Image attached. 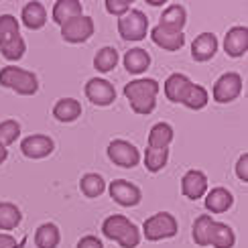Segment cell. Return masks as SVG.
Instances as JSON below:
<instances>
[{"instance_id": "5b68a950", "label": "cell", "mask_w": 248, "mask_h": 248, "mask_svg": "<svg viewBox=\"0 0 248 248\" xmlns=\"http://www.w3.org/2000/svg\"><path fill=\"white\" fill-rule=\"evenodd\" d=\"M149 18L139 8H130L118 18V33L124 41H140L147 37Z\"/></svg>"}, {"instance_id": "7a4b0ae2", "label": "cell", "mask_w": 248, "mask_h": 248, "mask_svg": "<svg viewBox=\"0 0 248 248\" xmlns=\"http://www.w3.org/2000/svg\"><path fill=\"white\" fill-rule=\"evenodd\" d=\"M102 232H104L106 238L110 240H116L122 248H137L140 242V232L139 228L134 226L126 216H108L102 224Z\"/></svg>"}, {"instance_id": "277c9868", "label": "cell", "mask_w": 248, "mask_h": 248, "mask_svg": "<svg viewBox=\"0 0 248 248\" xmlns=\"http://www.w3.org/2000/svg\"><path fill=\"white\" fill-rule=\"evenodd\" d=\"M142 234H144V238L151 240V242L173 238V236L177 234V220H175V216L169 212L153 214L151 218L144 220Z\"/></svg>"}, {"instance_id": "7402d4cb", "label": "cell", "mask_w": 248, "mask_h": 248, "mask_svg": "<svg viewBox=\"0 0 248 248\" xmlns=\"http://www.w3.org/2000/svg\"><path fill=\"white\" fill-rule=\"evenodd\" d=\"M53 116L59 122H74L78 116H81V104L74 98H61L53 106Z\"/></svg>"}, {"instance_id": "e0dca14e", "label": "cell", "mask_w": 248, "mask_h": 248, "mask_svg": "<svg viewBox=\"0 0 248 248\" xmlns=\"http://www.w3.org/2000/svg\"><path fill=\"white\" fill-rule=\"evenodd\" d=\"M20 18L27 29L37 31L47 23V10L41 2H27L23 6V13H20Z\"/></svg>"}, {"instance_id": "8d00e7d4", "label": "cell", "mask_w": 248, "mask_h": 248, "mask_svg": "<svg viewBox=\"0 0 248 248\" xmlns=\"http://www.w3.org/2000/svg\"><path fill=\"white\" fill-rule=\"evenodd\" d=\"M78 248H104V244L100 242V238H96V236H84L79 242H78Z\"/></svg>"}, {"instance_id": "4dcf8cb0", "label": "cell", "mask_w": 248, "mask_h": 248, "mask_svg": "<svg viewBox=\"0 0 248 248\" xmlns=\"http://www.w3.org/2000/svg\"><path fill=\"white\" fill-rule=\"evenodd\" d=\"M169 159V149H147L144 153V167H147L151 173L161 171L165 165H167Z\"/></svg>"}, {"instance_id": "ba28073f", "label": "cell", "mask_w": 248, "mask_h": 248, "mask_svg": "<svg viewBox=\"0 0 248 248\" xmlns=\"http://www.w3.org/2000/svg\"><path fill=\"white\" fill-rule=\"evenodd\" d=\"M92 35H94V20L86 15L76 16L61 25V37L67 43H84Z\"/></svg>"}, {"instance_id": "30bf717a", "label": "cell", "mask_w": 248, "mask_h": 248, "mask_svg": "<svg viewBox=\"0 0 248 248\" xmlns=\"http://www.w3.org/2000/svg\"><path fill=\"white\" fill-rule=\"evenodd\" d=\"M20 151L29 159H45L53 153V140L47 134H31L20 142Z\"/></svg>"}, {"instance_id": "5bb4252c", "label": "cell", "mask_w": 248, "mask_h": 248, "mask_svg": "<svg viewBox=\"0 0 248 248\" xmlns=\"http://www.w3.org/2000/svg\"><path fill=\"white\" fill-rule=\"evenodd\" d=\"M224 49L230 57H242L248 51V29L232 27L224 39Z\"/></svg>"}, {"instance_id": "4fadbf2b", "label": "cell", "mask_w": 248, "mask_h": 248, "mask_svg": "<svg viewBox=\"0 0 248 248\" xmlns=\"http://www.w3.org/2000/svg\"><path fill=\"white\" fill-rule=\"evenodd\" d=\"M151 39H153L155 45H159L161 49H167V51H179L185 43V35L181 31H173V29H167L163 25L153 27Z\"/></svg>"}, {"instance_id": "44dd1931", "label": "cell", "mask_w": 248, "mask_h": 248, "mask_svg": "<svg viewBox=\"0 0 248 248\" xmlns=\"http://www.w3.org/2000/svg\"><path fill=\"white\" fill-rule=\"evenodd\" d=\"M51 15H53V20L57 25H63L71 18L81 16L84 13H81V2H78V0H57Z\"/></svg>"}, {"instance_id": "83f0119b", "label": "cell", "mask_w": 248, "mask_h": 248, "mask_svg": "<svg viewBox=\"0 0 248 248\" xmlns=\"http://www.w3.org/2000/svg\"><path fill=\"white\" fill-rule=\"evenodd\" d=\"M214 218L210 214H202L193 222V240L198 246H210V230H212Z\"/></svg>"}, {"instance_id": "8fae6325", "label": "cell", "mask_w": 248, "mask_h": 248, "mask_svg": "<svg viewBox=\"0 0 248 248\" xmlns=\"http://www.w3.org/2000/svg\"><path fill=\"white\" fill-rule=\"evenodd\" d=\"M110 198L124 208H132L140 202V189L126 179H116L110 183Z\"/></svg>"}, {"instance_id": "8992f818", "label": "cell", "mask_w": 248, "mask_h": 248, "mask_svg": "<svg viewBox=\"0 0 248 248\" xmlns=\"http://www.w3.org/2000/svg\"><path fill=\"white\" fill-rule=\"evenodd\" d=\"M242 92V78L240 74H234V71H228L218 78V81L214 84L212 96L218 104H228V102L236 100Z\"/></svg>"}, {"instance_id": "1f68e13d", "label": "cell", "mask_w": 248, "mask_h": 248, "mask_svg": "<svg viewBox=\"0 0 248 248\" xmlns=\"http://www.w3.org/2000/svg\"><path fill=\"white\" fill-rule=\"evenodd\" d=\"M25 51H27V45H25V39L23 37H15V39H10L6 41L4 45H0V53H2L4 59L8 61H16L25 55Z\"/></svg>"}, {"instance_id": "f35d334b", "label": "cell", "mask_w": 248, "mask_h": 248, "mask_svg": "<svg viewBox=\"0 0 248 248\" xmlns=\"http://www.w3.org/2000/svg\"><path fill=\"white\" fill-rule=\"evenodd\" d=\"M6 157H8V151H6V149H2V147H0V165H2V163L6 161Z\"/></svg>"}, {"instance_id": "2e32d148", "label": "cell", "mask_w": 248, "mask_h": 248, "mask_svg": "<svg viewBox=\"0 0 248 248\" xmlns=\"http://www.w3.org/2000/svg\"><path fill=\"white\" fill-rule=\"evenodd\" d=\"M218 51V39L212 33H202L191 45V57L195 61H210Z\"/></svg>"}, {"instance_id": "9a60e30c", "label": "cell", "mask_w": 248, "mask_h": 248, "mask_svg": "<svg viewBox=\"0 0 248 248\" xmlns=\"http://www.w3.org/2000/svg\"><path fill=\"white\" fill-rule=\"evenodd\" d=\"M191 84H193V81L187 76H183V74H171L167 79H165V86H163L165 96H167V100L175 102V104H181Z\"/></svg>"}, {"instance_id": "ac0fdd59", "label": "cell", "mask_w": 248, "mask_h": 248, "mask_svg": "<svg viewBox=\"0 0 248 248\" xmlns=\"http://www.w3.org/2000/svg\"><path fill=\"white\" fill-rule=\"evenodd\" d=\"M232 203H234V198L226 187H214L205 195V208L212 214H222L228 210Z\"/></svg>"}, {"instance_id": "d6a6232c", "label": "cell", "mask_w": 248, "mask_h": 248, "mask_svg": "<svg viewBox=\"0 0 248 248\" xmlns=\"http://www.w3.org/2000/svg\"><path fill=\"white\" fill-rule=\"evenodd\" d=\"M20 134V124L16 120H4L0 122V147L6 149L8 144H13Z\"/></svg>"}, {"instance_id": "ab89813d", "label": "cell", "mask_w": 248, "mask_h": 248, "mask_svg": "<svg viewBox=\"0 0 248 248\" xmlns=\"http://www.w3.org/2000/svg\"><path fill=\"white\" fill-rule=\"evenodd\" d=\"M149 4H151V6H161L163 0H149Z\"/></svg>"}, {"instance_id": "d4e9b609", "label": "cell", "mask_w": 248, "mask_h": 248, "mask_svg": "<svg viewBox=\"0 0 248 248\" xmlns=\"http://www.w3.org/2000/svg\"><path fill=\"white\" fill-rule=\"evenodd\" d=\"M59 240H61V234L55 224H41L35 232L37 248H57Z\"/></svg>"}, {"instance_id": "d6986e66", "label": "cell", "mask_w": 248, "mask_h": 248, "mask_svg": "<svg viewBox=\"0 0 248 248\" xmlns=\"http://www.w3.org/2000/svg\"><path fill=\"white\" fill-rule=\"evenodd\" d=\"M149 65H151V55L140 47H134L126 51V55H124V67L132 76H139L142 71H147Z\"/></svg>"}, {"instance_id": "f1b7e54d", "label": "cell", "mask_w": 248, "mask_h": 248, "mask_svg": "<svg viewBox=\"0 0 248 248\" xmlns=\"http://www.w3.org/2000/svg\"><path fill=\"white\" fill-rule=\"evenodd\" d=\"M79 189L84 191L88 198H98L106 189V181L100 177L98 173H86L79 181Z\"/></svg>"}, {"instance_id": "836d02e7", "label": "cell", "mask_w": 248, "mask_h": 248, "mask_svg": "<svg viewBox=\"0 0 248 248\" xmlns=\"http://www.w3.org/2000/svg\"><path fill=\"white\" fill-rule=\"evenodd\" d=\"M15 37H18V20L13 15H2L0 16V45Z\"/></svg>"}, {"instance_id": "7c38bea8", "label": "cell", "mask_w": 248, "mask_h": 248, "mask_svg": "<svg viewBox=\"0 0 248 248\" xmlns=\"http://www.w3.org/2000/svg\"><path fill=\"white\" fill-rule=\"evenodd\" d=\"M181 191L185 198L189 200H200L208 191V177L200 169H189L181 179Z\"/></svg>"}, {"instance_id": "4316f807", "label": "cell", "mask_w": 248, "mask_h": 248, "mask_svg": "<svg viewBox=\"0 0 248 248\" xmlns=\"http://www.w3.org/2000/svg\"><path fill=\"white\" fill-rule=\"evenodd\" d=\"M208 100H210L208 90L200 84H191L181 104H185L189 110H202V108H205V104H208Z\"/></svg>"}, {"instance_id": "ffe728a7", "label": "cell", "mask_w": 248, "mask_h": 248, "mask_svg": "<svg viewBox=\"0 0 248 248\" xmlns=\"http://www.w3.org/2000/svg\"><path fill=\"white\" fill-rule=\"evenodd\" d=\"M210 244L214 248H232L236 244V234L228 224L214 220L210 230Z\"/></svg>"}, {"instance_id": "484cf974", "label": "cell", "mask_w": 248, "mask_h": 248, "mask_svg": "<svg viewBox=\"0 0 248 248\" xmlns=\"http://www.w3.org/2000/svg\"><path fill=\"white\" fill-rule=\"evenodd\" d=\"M23 220V214L10 202H0V230H13Z\"/></svg>"}, {"instance_id": "52a82bcc", "label": "cell", "mask_w": 248, "mask_h": 248, "mask_svg": "<svg viewBox=\"0 0 248 248\" xmlns=\"http://www.w3.org/2000/svg\"><path fill=\"white\" fill-rule=\"evenodd\" d=\"M108 157H110L112 163L120 165V167L132 169V167H137L139 165L140 153L132 142L124 140V139H116V140H112L108 144Z\"/></svg>"}, {"instance_id": "e575fe53", "label": "cell", "mask_w": 248, "mask_h": 248, "mask_svg": "<svg viewBox=\"0 0 248 248\" xmlns=\"http://www.w3.org/2000/svg\"><path fill=\"white\" fill-rule=\"evenodd\" d=\"M106 10L110 15L122 16L124 13L130 10V0H106Z\"/></svg>"}, {"instance_id": "f546056e", "label": "cell", "mask_w": 248, "mask_h": 248, "mask_svg": "<svg viewBox=\"0 0 248 248\" xmlns=\"http://www.w3.org/2000/svg\"><path fill=\"white\" fill-rule=\"evenodd\" d=\"M118 63V51L114 47H102L96 57H94V67L102 74H106V71L114 69Z\"/></svg>"}, {"instance_id": "cb8c5ba5", "label": "cell", "mask_w": 248, "mask_h": 248, "mask_svg": "<svg viewBox=\"0 0 248 248\" xmlns=\"http://www.w3.org/2000/svg\"><path fill=\"white\" fill-rule=\"evenodd\" d=\"M173 140V128L167 122H157L149 132V147L151 149H167Z\"/></svg>"}, {"instance_id": "6da1fadb", "label": "cell", "mask_w": 248, "mask_h": 248, "mask_svg": "<svg viewBox=\"0 0 248 248\" xmlns=\"http://www.w3.org/2000/svg\"><path fill=\"white\" fill-rule=\"evenodd\" d=\"M159 84L153 78H140L132 79L130 84L124 86V96H126L130 108L137 114H151L157 104V94H159Z\"/></svg>"}, {"instance_id": "603a6c76", "label": "cell", "mask_w": 248, "mask_h": 248, "mask_svg": "<svg viewBox=\"0 0 248 248\" xmlns=\"http://www.w3.org/2000/svg\"><path fill=\"white\" fill-rule=\"evenodd\" d=\"M185 23H187V13H185V8L181 4H171V6H167L163 10L159 25L167 27V29H173V31H181L183 33Z\"/></svg>"}, {"instance_id": "9c48e42d", "label": "cell", "mask_w": 248, "mask_h": 248, "mask_svg": "<svg viewBox=\"0 0 248 248\" xmlns=\"http://www.w3.org/2000/svg\"><path fill=\"white\" fill-rule=\"evenodd\" d=\"M86 96L92 104L96 106H108L116 100V90L108 79L102 78H92L86 84Z\"/></svg>"}, {"instance_id": "74e56055", "label": "cell", "mask_w": 248, "mask_h": 248, "mask_svg": "<svg viewBox=\"0 0 248 248\" xmlns=\"http://www.w3.org/2000/svg\"><path fill=\"white\" fill-rule=\"evenodd\" d=\"M0 248H20V244L10 234H0Z\"/></svg>"}, {"instance_id": "d590c367", "label": "cell", "mask_w": 248, "mask_h": 248, "mask_svg": "<svg viewBox=\"0 0 248 248\" xmlns=\"http://www.w3.org/2000/svg\"><path fill=\"white\" fill-rule=\"evenodd\" d=\"M236 175H238V179L240 181H248V153L240 155V159L238 163H236Z\"/></svg>"}, {"instance_id": "3957f363", "label": "cell", "mask_w": 248, "mask_h": 248, "mask_svg": "<svg viewBox=\"0 0 248 248\" xmlns=\"http://www.w3.org/2000/svg\"><path fill=\"white\" fill-rule=\"evenodd\" d=\"M0 86L13 90L20 96H33L39 90V81L33 71L20 69L15 65H6L0 69Z\"/></svg>"}]
</instances>
